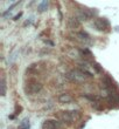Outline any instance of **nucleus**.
Instances as JSON below:
<instances>
[{"label":"nucleus","instance_id":"4","mask_svg":"<svg viewBox=\"0 0 119 129\" xmlns=\"http://www.w3.org/2000/svg\"><path fill=\"white\" fill-rule=\"evenodd\" d=\"M95 27L98 31H107L110 28V22L105 18H97L95 20Z\"/></svg>","mask_w":119,"mask_h":129},{"label":"nucleus","instance_id":"13","mask_svg":"<svg viewBox=\"0 0 119 129\" xmlns=\"http://www.w3.org/2000/svg\"><path fill=\"white\" fill-rule=\"evenodd\" d=\"M91 67L93 68V69H95L97 73H100V72H103V68L100 67V64H99V63H93Z\"/></svg>","mask_w":119,"mask_h":129},{"label":"nucleus","instance_id":"12","mask_svg":"<svg viewBox=\"0 0 119 129\" xmlns=\"http://www.w3.org/2000/svg\"><path fill=\"white\" fill-rule=\"evenodd\" d=\"M83 96H84L85 99H88V100H91L92 102H93V101H98V100H99L98 96H96V95H90V94H84Z\"/></svg>","mask_w":119,"mask_h":129},{"label":"nucleus","instance_id":"9","mask_svg":"<svg viewBox=\"0 0 119 129\" xmlns=\"http://www.w3.org/2000/svg\"><path fill=\"white\" fill-rule=\"evenodd\" d=\"M68 25L70 28H76L79 26V20L77 18H69L68 20Z\"/></svg>","mask_w":119,"mask_h":129},{"label":"nucleus","instance_id":"8","mask_svg":"<svg viewBox=\"0 0 119 129\" xmlns=\"http://www.w3.org/2000/svg\"><path fill=\"white\" fill-rule=\"evenodd\" d=\"M58 101L61 102V103H71L74 101V99L70 94H61V95L58 96Z\"/></svg>","mask_w":119,"mask_h":129},{"label":"nucleus","instance_id":"11","mask_svg":"<svg viewBox=\"0 0 119 129\" xmlns=\"http://www.w3.org/2000/svg\"><path fill=\"white\" fill-rule=\"evenodd\" d=\"M77 35H78V38L81 39V40H83V41H90V35H89L88 33H85V32H79Z\"/></svg>","mask_w":119,"mask_h":129},{"label":"nucleus","instance_id":"5","mask_svg":"<svg viewBox=\"0 0 119 129\" xmlns=\"http://www.w3.org/2000/svg\"><path fill=\"white\" fill-rule=\"evenodd\" d=\"M61 123L57 122L56 120H46L42 123V129H60Z\"/></svg>","mask_w":119,"mask_h":129},{"label":"nucleus","instance_id":"3","mask_svg":"<svg viewBox=\"0 0 119 129\" xmlns=\"http://www.w3.org/2000/svg\"><path fill=\"white\" fill-rule=\"evenodd\" d=\"M41 90H42V85H41L39 81H36V80H29V81L25 85V93L26 94H29V95H32V94H38V93H40Z\"/></svg>","mask_w":119,"mask_h":129},{"label":"nucleus","instance_id":"14","mask_svg":"<svg viewBox=\"0 0 119 129\" xmlns=\"http://www.w3.org/2000/svg\"><path fill=\"white\" fill-rule=\"evenodd\" d=\"M28 127H29V123H28L27 120H25L24 123H22V126H20V129H26V128H28Z\"/></svg>","mask_w":119,"mask_h":129},{"label":"nucleus","instance_id":"10","mask_svg":"<svg viewBox=\"0 0 119 129\" xmlns=\"http://www.w3.org/2000/svg\"><path fill=\"white\" fill-rule=\"evenodd\" d=\"M0 86H1V92H0V94H1V96H5V94H6V80H5V76H1V82H0Z\"/></svg>","mask_w":119,"mask_h":129},{"label":"nucleus","instance_id":"2","mask_svg":"<svg viewBox=\"0 0 119 129\" xmlns=\"http://www.w3.org/2000/svg\"><path fill=\"white\" fill-rule=\"evenodd\" d=\"M79 112L77 110H65V112H60L58 114V117L63 121V122H67V123H72L74 121L79 119Z\"/></svg>","mask_w":119,"mask_h":129},{"label":"nucleus","instance_id":"1","mask_svg":"<svg viewBox=\"0 0 119 129\" xmlns=\"http://www.w3.org/2000/svg\"><path fill=\"white\" fill-rule=\"evenodd\" d=\"M91 76H92L91 72H89L88 69H84V68L74 69V71L68 73V79H70L71 81H75V82H82L84 81L86 78H91Z\"/></svg>","mask_w":119,"mask_h":129},{"label":"nucleus","instance_id":"7","mask_svg":"<svg viewBox=\"0 0 119 129\" xmlns=\"http://www.w3.org/2000/svg\"><path fill=\"white\" fill-rule=\"evenodd\" d=\"M93 13L95 12H92V11H90L89 8H81L78 12V18L79 20H89L90 18L93 15Z\"/></svg>","mask_w":119,"mask_h":129},{"label":"nucleus","instance_id":"6","mask_svg":"<svg viewBox=\"0 0 119 129\" xmlns=\"http://www.w3.org/2000/svg\"><path fill=\"white\" fill-rule=\"evenodd\" d=\"M102 82H103V85H104V88H106L107 90H110V92H113V90L117 88L116 85L113 83V80L110 78L109 75H105L104 79L102 80Z\"/></svg>","mask_w":119,"mask_h":129}]
</instances>
